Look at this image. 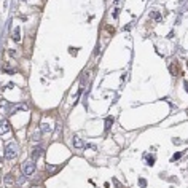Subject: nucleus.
Wrapping results in <instances>:
<instances>
[{"label":"nucleus","instance_id":"9b49d317","mask_svg":"<svg viewBox=\"0 0 188 188\" xmlns=\"http://www.w3.org/2000/svg\"><path fill=\"white\" fill-rule=\"evenodd\" d=\"M8 107L6 100H0V113H5V108Z\"/></svg>","mask_w":188,"mask_h":188},{"label":"nucleus","instance_id":"6e6552de","mask_svg":"<svg viewBox=\"0 0 188 188\" xmlns=\"http://www.w3.org/2000/svg\"><path fill=\"white\" fill-rule=\"evenodd\" d=\"M19 34H21V30H19V27H16V29L13 30V40H14V42H19V40H21V35H19Z\"/></svg>","mask_w":188,"mask_h":188},{"label":"nucleus","instance_id":"1a4fd4ad","mask_svg":"<svg viewBox=\"0 0 188 188\" xmlns=\"http://www.w3.org/2000/svg\"><path fill=\"white\" fill-rule=\"evenodd\" d=\"M18 110H27V105H24V104H18L16 107L11 108V113H14V112H18Z\"/></svg>","mask_w":188,"mask_h":188},{"label":"nucleus","instance_id":"ddd939ff","mask_svg":"<svg viewBox=\"0 0 188 188\" xmlns=\"http://www.w3.org/2000/svg\"><path fill=\"white\" fill-rule=\"evenodd\" d=\"M147 161H148L147 164H150V166H153V161H155V156H150V158H148Z\"/></svg>","mask_w":188,"mask_h":188},{"label":"nucleus","instance_id":"423d86ee","mask_svg":"<svg viewBox=\"0 0 188 188\" xmlns=\"http://www.w3.org/2000/svg\"><path fill=\"white\" fill-rule=\"evenodd\" d=\"M40 131L42 132H50V131H51V126H50L46 121H42V123H40Z\"/></svg>","mask_w":188,"mask_h":188},{"label":"nucleus","instance_id":"9d476101","mask_svg":"<svg viewBox=\"0 0 188 188\" xmlns=\"http://www.w3.org/2000/svg\"><path fill=\"white\" fill-rule=\"evenodd\" d=\"M150 18L155 19V21H159V19H161V16H159L158 11H151V13H150Z\"/></svg>","mask_w":188,"mask_h":188},{"label":"nucleus","instance_id":"f257e3e1","mask_svg":"<svg viewBox=\"0 0 188 188\" xmlns=\"http://www.w3.org/2000/svg\"><path fill=\"white\" fill-rule=\"evenodd\" d=\"M3 155H5L6 159H14L18 156V145L14 142L11 144H6L5 145V151H3Z\"/></svg>","mask_w":188,"mask_h":188},{"label":"nucleus","instance_id":"39448f33","mask_svg":"<svg viewBox=\"0 0 188 188\" xmlns=\"http://www.w3.org/2000/svg\"><path fill=\"white\" fill-rule=\"evenodd\" d=\"M43 153V148L42 147H35L34 148V151H32V158L34 159H37V158H40V155Z\"/></svg>","mask_w":188,"mask_h":188},{"label":"nucleus","instance_id":"7ed1b4c3","mask_svg":"<svg viewBox=\"0 0 188 188\" xmlns=\"http://www.w3.org/2000/svg\"><path fill=\"white\" fill-rule=\"evenodd\" d=\"M8 131H10L8 121H6V120H2V121H0V136H3L5 132H8Z\"/></svg>","mask_w":188,"mask_h":188},{"label":"nucleus","instance_id":"f03ea898","mask_svg":"<svg viewBox=\"0 0 188 188\" xmlns=\"http://www.w3.org/2000/svg\"><path fill=\"white\" fill-rule=\"evenodd\" d=\"M22 172H24V175H32L35 172V163L32 159H29V161L24 163V166H22Z\"/></svg>","mask_w":188,"mask_h":188},{"label":"nucleus","instance_id":"f8f14e48","mask_svg":"<svg viewBox=\"0 0 188 188\" xmlns=\"http://www.w3.org/2000/svg\"><path fill=\"white\" fill-rule=\"evenodd\" d=\"M112 124H113V118H107V120H105V131H108Z\"/></svg>","mask_w":188,"mask_h":188},{"label":"nucleus","instance_id":"4468645a","mask_svg":"<svg viewBox=\"0 0 188 188\" xmlns=\"http://www.w3.org/2000/svg\"><path fill=\"white\" fill-rule=\"evenodd\" d=\"M54 171H56V167H54V166H48V172H50V174H53Z\"/></svg>","mask_w":188,"mask_h":188},{"label":"nucleus","instance_id":"0eeeda50","mask_svg":"<svg viewBox=\"0 0 188 188\" xmlns=\"http://www.w3.org/2000/svg\"><path fill=\"white\" fill-rule=\"evenodd\" d=\"M3 183H5V187L13 185V177H11V174H6L5 177H3Z\"/></svg>","mask_w":188,"mask_h":188},{"label":"nucleus","instance_id":"2eb2a0df","mask_svg":"<svg viewBox=\"0 0 188 188\" xmlns=\"http://www.w3.org/2000/svg\"><path fill=\"white\" fill-rule=\"evenodd\" d=\"M180 156H182V153H177V155H174V156H172V161H175V159H179Z\"/></svg>","mask_w":188,"mask_h":188},{"label":"nucleus","instance_id":"20e7f679","mask_svg":"<svg viewBox=\"0 0 188 188\" xmlns=\"http://www.w3.org/2000/svg\"><path fill=\"white\" fill-rule=\"evenodd\" d=\"M72 144H73V147H75V148H85L86 147V144L80 139V137H77V136L72 139Z\"/></svg>","mask_w":188,"mask_h":188},{"label":"nucleus","instance_id":"dca6fc26","mask_svg":"<svg viewBox=\"0 0 188 188\" xmlns=\"http://www.w3.org/2000/svg\"><path fill=\"white\" fill-rule=\"evenodd\" d=\"M18 182H19V183H24V182H26V179H24V177H19Z\"/></svg>","mask_w":188,"mask_h":188}]
</instances>
